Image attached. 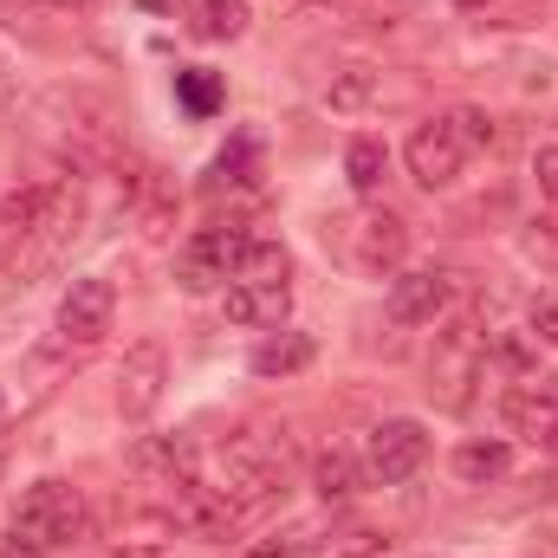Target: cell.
<instances>
[{
  "instance_id": "d6986e66",
  "label": "cell",
  "mask_w": 558,
  "mask_h": 558,
  "mask_svg": "<svg viewBox=\"0 0 558 558\" xmlns=\"http://www.w3.org/2000/svg\"><path fill=\"white\" fill-rule=\"evenodd\" d=\"M390 546L377 526H338V533H325V539H312L305 558H377Z\"/></svg>"
},
{
  "instance_id": "30bf717a",
  "label": "cell",
  "mask_w": 558,
  "mask_h": 558,
  "mask_svg": "<svg viewBox=\"0 0 558 558\" xmlns=\"http://www.w3.org/2000/svg\"><path fill=\"white\" fill-rule=\"evenodd\" d=\"M403 254H410V221L390 215V208H371L357 221V267L364 274H397Z\"/></svg>"
},
{
  "instance_id": "ac0fdd59",
  "label": "cell",
  "mask_w": 558,
  "mask_h": 558,
  "mask_svg": "<svg viewBox=\"0 0 558 558\" xmlns=\"http://www.w3.org/2000/svg\"><path fill=\"white\" fill-rule=\"evenodd\" d=\"M384 169H390V149H384V143L351 137V149H344V175H351L357 195H377V189H384Z\"/></svg>"
},
{
  "instance_id": "44dd1931",
  "label": "cell",
  "mask_w": 558,
  "mask_h": 558,
  "mask_svg": "<svg viewBox=\"0 0 558 558\" xmlns=\"http://www.w3.org/2000/svg\"><path fill=\"white\" fill-rule=\"evenodd\" d=\"M247 0H202V13H195V33L202 39H241L247 33Z\"/></svg>"
},
{
  "instance_id": "4316f807",
  "label": "cell",
  "mask_w": 558,
  "mask_h": 558,
  "mask_svg": "<svg viewBox=\"0 0 558 558\" xmlns=\"http://www.w3.org/2000/svg\"><path fill=\"white\" fill-rule=\"evenodd\" d=\"M247 169H254V137H241L234 149H221V162H215L221 182H247Z\"/></svg>"
},
{
  "instance_id": "9c48e42d",
  "label": "cell",
  "mask_w": 558,
  "mask_h": 558,
  "mask_svg": "<svg viewBox=\"0 0 558 558\" xmlns=\"http://www.w3.org/2000/svg\"><path fill=\"white\" fill-rule=\"evenodd\" d=\"M403 156H410V175H416L422 189H448L461 175V162H468V143L454 137L448 118H428V124H416V137H410Z\"/></svg>"
},
{
  "instance_id": "f1b7e54d",
  "label": "cell",
  "mask_w": 558,
  "mask_h": 558,
  "mask_svg": "<svg viewBox=\"0 0 558 558\" xmlns=\"http://www.w3.org/2000/svg\"><path fill=\"white\" fill-rule=\"evenodd\" d=\"M305 533H292V539H267V546H254V553H241V558H299L305 546H299Z\"/></svg>"
},
{
  "instance_id": "e0dca14e",
  "label": "cell",
  "mask_w": 558,
  "mask_h": 558,
  "mask_svg": "<svg viewBox=\"0 0 558 558\" xmlns=\"http://www.w3.org/2000/svg\"><path fill=\"white\" fill-rule=\"evenodd\" d=\"M234 279H247V286H279V279H292V260H286L279 241H247L241 260H234Z\"/></svg>"
},
{
  "instance_id": "8fae6325",
  "label": "cell",
  "mask_w": 558,
  "mask_h": 558,
  "mask_svg": "<svg viewBox=\"0 0 558 558\" xmlns=\"http://www.w3.org/2000/svg\"><path fill=\"white\" fill-rule=\"evenodd\" d=\"M448 274L441 267H416V274H397L390 279V318L397 325H428L441 305H448Z\"/></svg>"
},
{
  "instance_id": "484cf974",
  "label": "cell",
  "mask_w": 558,
  "mask_h": 558,
  "mask_svg": "<svg viewBox=\"0 0 558 558\" xmlns=\"http://www.w3.org/2000/svg\"><path fill=\"white\" fill-rule=\"evenodd\" d=\"M533 182H539V195L558 208V143H539L533 149Z\"/></svg>"
},
{
  "instance_id": "7a4b0ae2",
  "label": "cell",
  "mask_w": 558,
  "mask_h": 558,
  "mask_svg": "<svg viewBox=\"0 0 558 558\" xmlns=\"http://www.w3.org/2000/svg\"><path fill=\"white\" fill-rule=\"evenodd\" d=\"M286 435H267V428H241V435H228V448H221V494L247 513V507H260V500H274L279 481H286Z\"/></svg>"
},
{
  "instance_id": "2e32d148",
  "label": "cell",
  "mask_w": 558,
  "mask_h": 558,
  "mask_svg": "<svg viewBox=\"0 0 558 558\" xmlns=\"http://www.w3.org/2000/svg\"><path fill=\"white\" fill-rule=\"evenodd\" d=\"M507 441H461L454 448V474L468 481V487H487V481H500L507 474Z\"/></svg>"
},
{
  "instance_id": "1f68e13d",
  "label": "cell",
  "mask_w": 558,
  "mask_h": 558,
  "mask_svg": "<svg viewBox=\"0 0 558 558\" xmlns=\"http://www.w3.org/2000/svg\"><path fill=\"white\" fill-rule=\"evenodd\" d=\"M52 7H92V0H52Z\"/></svg>"
},
{
  "instance_id": "ba28073f",
  "label": "cell",
  "mask_w": 558,
  "mask_h": 558,
  "mask_svg": "<svg viewBox=\"0 0 558 558\" xmlns=\"http://www.w3.org/2000/svg\"><path fill=\"white\" fill-rule=\"evenodd\" d=\"M241 247H247V234H241V228H202V234L182 247V260H175L182 292H208L215 279H234Z\"/></svg>"
},
{
  "instance_id": "9a60e30c",
  "label": "cell",
  "mask_w": 558,
  "mask_h": 558,
  "mask_svg": "<svg viewBox=\"0 0 558 558\" xmlns=\"http://www.w3.org/2000/svg\"><path fill=\"white\" fill-rule=\"evenodd\" d=\"M221 72H208V65H182L175 72V105L189 111V118H215L221 111Z\"/></svg>"
},
{
  "instance_id": "836d02e7",
  "label": "cell",
  "mask_w": 558,
  "mask_h": 558,
  "mask_svg": "<svg viewBox=\"0 0 558 558\" xmlns=\"http://www.w3.org/2000/svg\"><path fill=\"white\" fill-rule=\"evenodd\" d=\"M0 468H7V448H0Z\"/></svg>"
},
{
  "instance_id": "5bb4252c",
  "label": "cell",
  "mask_w": 558,
  "mask_h": 558,
  "mask_svg": "<svg viewBox=\"0 0 558 558\" xmlns=\"http://www.w3.org/2000/svg\"><path fill=\"white\" fill-rule=\"evenodd\" d=\"M305 364H312V338L305 331H267L254 344V357H247L254 377H299Z\"/></svg>"
},
{
  "instance_id": "4dcf8cb0",
  "label": "cell",
  "mask_w": 558,
  "mask_h": 558,
  "mask_svg": "<svg viewBox=\"0 0 558 558\" xmlns=\"http://www.w3.org/2000/svg\"><path fill=\"white\" fill-rule=\"evenodd\" d=\"M143 13H162V20H175V13H182V0H137Z\"/></svg>"
},
{
  "instance_id": "e575fe53",
  "label": "cell",
  "mask_w": 558,
  "mask_h": 558,
  "mask_svg": "<svg viewBox=\"0 0 558 558\" xmlns=\"http://www.w3.org/2000/svg\"><path fill=\"white\" fill-rule=\"evenodd\" d=\"M553 448H558V428H553Z\"/></svg>"
},
{
  "instance_id": "d6a6232c",
  "label": "cell",
  "mask_w": 558,
  "mask_h": 558,
  "mask_svg": "<svg viewBox=\"0 0 558 558\" xmlns=\"http://www.w3.org/2000/svg\"><path fill=\"white\" fill-rule=\"evenodd\" d=\"M454 7H487V0H454Z\"/></svg>"
},
{
  "instance_id": "ffe728a7",
  "label": "cell",
  "mask_w": 558,
  "mask_h": 558,
  "mask_svg": "<svg viewBox=\"0 0 558 558\" xmlns=\"http://www.w3.org/2000/svg\"><path fill=\"white\" fill-rule=\"evenodd\" d=\"M312 487H318V500H351V494H357V461H351L344 448L318 454V461H312Z\"/></svg>"
},
{
  "instance_id": "8992f818",
  "label": "cell",
  "mask_w": 558,
  "mask_h": 558,
  "mask_svg": "<svg viewBox=\"0 0 558 558\" xmlns=\"http://www.w3.org/2000/svg\"><path fill=\"white\" fill-rule=\"evenodd\" d=\"M111 312H118L111 279H72L65 299H59V338H52V351H92L111 331Z\"/></svg>"
},
{
  "instance_id": "4fadbf2b",
  "label": "cell",
  "mask_w": 558,
  "mask_h": 558,
  "mask_svg": "<svg viewBox=\"0 0 558 558\" xmlns=\"http://www.w3.org/2000/svg\"><path fill=\"white\" fill-rule=\"evenodd\" d=\"M286 305H292V279H279V286H247V279H234L228 299H221V312H228L234 325H279Z\"/></svg>"
},
{
  "instance_id": "83f0119b",
  "label": "cell",
  "mask_w": 558,
  "mask_h": 558,
  "mask_svg": "<svg viewBox=\"0 0 558 558\" xmlns=\"http://www.w3.org/2000/svg\"><path fill=\"white\" fill-rule=\"evenodd\" d=\"M526 325H533V338H539V344H553V351H558V292L533 299V318H526Z\"/></svg>"
},
{
  "instance_id": "d4e9b609",
  "label": "cell",
  "mask_w": 558,
  "mask_h": 558,
  "mask_svg": "<svg viewBox=\"0 0 558 558\" xmlns=\"http://www.w3.org/2000/svg\"><path fill=\"white\" fill-rule=\"evenodd\" d=\"M533 13H539V0H487V7H481L487 26H526Z\"/></svg>"
},
{
  "instance_id": "603a6c76",
  "label": "cell",
  "mask_w": 558,
  "mask_h": 558,
  "mask_svg": "<svg viewBox=\"0 0 558 558\" xmlns=\"http://www.w3.org/2000/svg\"><path fill=\"white\" fill-rule=\"evenodd\" d=\"M520 254H526V267H539V274L553 279L558 274V221H526Z\"/></svg>"
},
{
  "instance_id": "6da1fadb",
  "label": "cell",
  "mask_w": 558,
  "mask_h": 558,
  "mask_svg": "<svg viewBox=\"0 0 558 558\" xmlns=\"http://www.w3.org/2000/svg\"><path fill=\"white\" fill-rule=\"evenodd\" d=\"M85 526H92V507H85V494H78L72 481H33V487L20 494L13 520H7L13 553H20V558L65 553V546H78V539H85Z\"/></svg>"
},
{
  "instance_id": "277c9868",
  "label": "cell",
  "mask_w": 558,
  "mask_h": 558,
  "mask_svg": "<svg viewBox=\"0 0 558 558\" xmlns=\"http://www.w3.org/2000/svg\"><path fill=\"white\" fill-rule=\"evenodd\" d=\"M78 221H85V195H78V182H52L46 189V208H39V221H33V234L20 241V254L7 260L13 274H46L52 260H59V247L78 234Z\"/></svg>"
},
{
  "instance_id": "cb8c5ba5",
  "label": "cell",
  "mask_w": 558,
  "mask_h": 558,
  "mask_svg": "<svg viewBox=\"0 0 558 558\" xmlns=\"http://www.w3.org/2000/svg\"><path fill=\"white\" fill-rule=\"evenodd\" d=\"M448 124H454V137L468 143V149H487V143H494V118H487V111H474V105H468V111H454Z\"/></svg>"
},
{
  "instance_id": "52a82bcc",
  "label": "cell",
  "mask_w": 558,
  "mask_h": 558,
  "mask_svg": "<svg viewBox=\"0 0 558 558\" xmlns=\"http://www.w3.org/2000/svg\"><path fill=\"white\" fill-rule=\"evenodd\" d=\"M162 384H169V351L156 338H143L124 351V371H118V416L124 422H149L162 403Z\"/></svg>"
},
{
  "instance_id": "5b68a950",
  "label": "cell",
  "mask_w": 558,
  "mask_h": 558,
  "mask_svg": "<svg viewBox=\"0 0 558 558\" xmlns=\"http://www.w3.org/2000/svg\"><path fill=\"white\" fill-rule=\"evenodd\" d=\"M422 461H428V428L410 422V416L377 422V428H371V441H364V474H371L377 487H403Z\"/></svg>"
},
{
  "instance_id": "3957f363",
  "label": "cell",
  "mask_w": 558,
  "mask_h": 558,
  "mask_svg": "<svg viewBox=\"0 0 558 558\" xmlns=\"http://www.w3.org/2000/svg\"><path fill=\"white\" fill-rule=\"evenodd\" d=\"M481 377H487V338L474 331V318H454V325L435 338V357H428V397H435L441 410H468Z\"/></svg>"
},
{
  "instance_id": "7c38bea8",
  "label": "cell",
  "mask_w": 558,
  "mask_h": 558,
  "mask_svg": "<svg viewBox=\"0 0 558 558\" xmlns=\"http://www.w3.org/2000/svg\"><path fill=\"white\" fill-rule=\"evenodd\" d=\"M507 428H513V435H526V441H553V428H558V390H553V377L520 384V390L507 397Z\"/></svg>"
},
{
  "instance_id": "f546056e",
  "label": "cell",
  "mask_w": 558,
  "mask_h": 558,
  "mask_svg": "<svg viewBox=\"0 0 558 558\" xmlns=\"http://www.w3.org/2000/svg\"><path fill=\"white\" fill-rule=\"evenodd\" d=\"M338 7H344V13H364V20H371V13H390L397 0H338Z\"/></svg>"
},
{
  "instance_id": "7402d4cb",
  "label": "cell",
  "mask_w": 558,
  "mask_h": 558,
  "mask_svg": "<svg viewBox=\"0 0 558 558\" xmlns=\"http://www.w3.org/2000/svg\"><path fill=\"white\" fill-rule=\"evenodd\" d=\"M325 98H331V111H357L364 98H377V72H371V65H344Z\"/></svg>"
}]
</instances>
